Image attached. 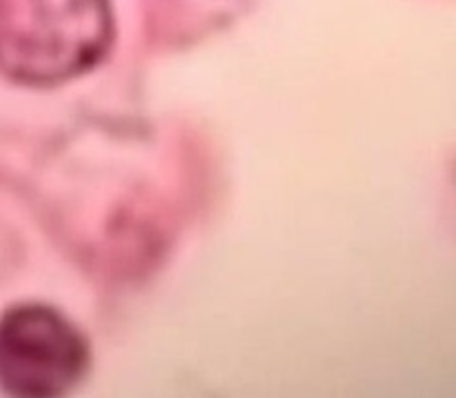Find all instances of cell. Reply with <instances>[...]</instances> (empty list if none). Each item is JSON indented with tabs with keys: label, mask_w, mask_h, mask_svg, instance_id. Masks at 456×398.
Masks as SVG:
<instances>
[{
	"label": "cell",
	"mask_w": 456,
	"mask_h": 398,
	"mask_svg": "<svg viewBox=\"0 0 456 398\" xmlns=\"http://www.w3.org/2000/svg\"><path fill=\"white\" fill-rule=\"evenodd\" d=\"M114 43L110 0H0V74L31 87L78 78Z\"/></svg>",
	"instance_id": "1"
},
{
	"label": "cell",
	"mask_w": 456,
	"mask_h": 398,
	"mask_svg": "<svg viewBox=\"0 0 456 398\" xmlns=\"http://www.w3.org/2000/svg\"><path fill=\"white\" fill-rule=\"evenodd\" d=\"M89 368L83 332L40 303L9 307L0 316V390L22 398L61 396Z\"/></svg>",
	"instance_id": "2"
}]
</instances>
